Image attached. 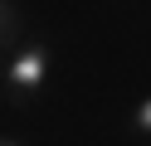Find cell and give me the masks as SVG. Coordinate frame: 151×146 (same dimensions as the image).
Here are the masks:
<instances>
[{"mask_svg": "<svg viewBox=\"0 0 151 146\" xmlns=\"http://www.w3.org/2000/svg\"><path fill=\"white\" fill-rule=\"evenodd\" d=\"M0 146H24V141H15V136H0Z\"/></svg>", "mask_w": 151, "mask_h": 146, "instance_id": "cell-4", "label": "cell"}, {"mask_svg": "<svg viewBox=\"0 0 151 146\" xmlns=\"http://www.w3.org/2000/svg\"><path fill=\"white\" fill-rule=\"evenodd\" d=\"M49 73H54V49L44 44V39L20 44L5 63H0V83H5L10 102H29V97H39L44 88H49Z\"/></svg>", "mask_w": 151, "mask_h": 146, "instance_id": "cell-1", "label": "cell"}, {"mask_svg": "<svg viewBox=\"0 0 151 146\" xmlns=\"http://www.w3.org/2000/svg\"><path fill=\"white\" fill-rule=\"evenodd\" d=\"M15 39H20V10L15 0H0V54L15 49Z\"/></svg>", "mask_w": 151, "mask_h": 146, "instance_id": "cell-2", "label": "cell"}, {"mask_svg": "<svg viewBox=\"0 0 151 146\" xmlns=\"http://www.w3.org/2000/svg\"><path fill=\"white\" fill-rule=\"evenodd\" d=\"M127 127H132V132H137V136H151V93L141 97L137 107H132V117H127Z\"/></svg>", "mask_w": 151, "mask_h": 146, "instance_id": "cell-3", "label": "cell"}]
</instances>
